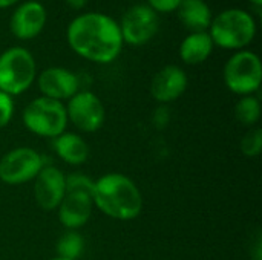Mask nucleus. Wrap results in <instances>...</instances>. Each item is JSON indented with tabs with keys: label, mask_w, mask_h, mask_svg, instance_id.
<instances>
[{
	"label": "nucleus",
	"mask_w": 262,
	"mask_h": 260,
	"mask_svg": "<svg viewBox=\"0 0 262 260\" xmlns=\"http://www.w3.org/2000/svg\"><path fill=\"white\" fill-rule=\"evenodd\" d=\"M66 40L78 57L97 64L112 63L124 46L118 21L95 11L74 17L68 25Z\"/></svg>",
	"instance_id": "1"
},
{
	"label": "nucleus",
	"mask_w": 262,
	"mask_h": 260,
	"mask_svg": "<svg viewBox=\"0 0 262 260\" xmlns=\"http://www.w3.org/2000/svg\"><path fill=\"white\" fill-rule=\"evenodd\" d=\"M92 202L103 215L115 221H134L143 211L138 185L123 173H106L94 181Z\"/></svg>",
	"instance_id": "2"
},
{
	"label": "nucleus",
	"mask_w": 262,
	"mask_h": 260,
	"mask_svg": "<svg viewBox=\"0 0 262 260\" xmlns=\"http://www.w3.org/2000/svg\"><path fill=\"white\" fill-rule=\"evenodd\" d=\"M256 31V20L249 11L229 8L212 18L207 32L215 46L236 52L246 49L255 40Z\"/></svg>",
	"instance_id": "3"
},
{
	"label": "nucleus",
	"mask_w": 262,
	"mask_h": 260,
	"mask_svg": "<svg viewBox=\"0 0 262 260\" xmlns=\"http://www.w3.org/2000/svg\"><path fill=\"white\" fill-rule=\"evenodd\" d=\"M37 78L34 55L23 46L8 48L0 54V90L15 97L26 92Z\"/></svg>",
	"instance_id": "4"
},
{
	"label": "nucleus",
	"mask_w": 262,
	"mask_h": 260,
	"mask_svg": "<svg viewBox=\"0 0 262 260\" xmlns=\"http://www.w3.org/2000/svg\"><path fill=\"white\" fill-rule=\"evenodd\" d=\"M21 121L31 133L51 139L66 132L69 124L64 103L46 97H37L29 101L23 109Z\"/></svg>",
	"instance_id": "5"
},
{
	"label": "nucleus",
	"mask_w": 262,
	"mask_h": 260,
	"mask_svg": "<svg viewBox=\"0 0 262 260\" xmlns=\"http://www.w3.org/2000/svg\"><path fill=\"white\" fill-rule=\"evenodd\" d=\"M223 78L227 89L239 97L253 95L262 81L261 58L256 52L243 49L229 57L224 64Z\"/></svg>",
	"instance_id": "6"
},
{
	"label": "nucleus",
	"mask_w": 262,
	"mask_h": 260,
	"mask_svg": "<svg viewBox=\"0 0 262 260\" xmlns=\"http://www.w3.org/2000/svg\"><path fill=\"white\" fill-rule=\"evenodd\" d=\"M43 167V156L37 150L31 147H17L0 159V181L8 185H21L34 181Z\"/></svg>",
	"instance_id": "7"
},
{
	"label": "nucleus",
	"mask_w": 262,
	"mask_h": 260,
	"mask_svg": "<svg viewBox=\"0 0 262 260\" xmlns=\"http://www.w3.org/2000/svg\"><path fill=\"white\" fill-rule=\"evenodd\" d=\"M118 26L123 43L129 46H143L157 35L160 17L149 5L137 3L123 14Z\"/></svg>",
	"instance_id": "8"
},
{
	"label": "nucleus",
	"mask_w": 262,
	"mask_h": 260,
	"mask_svg": "<svg viewBox=\"0 0 262 260\" xmlns=\"http://www.w3.org/2000/svg\"><path fill=\"white\" fill-rule=\"evenodd\" d=\"M66 115L68 123L74 124L83 133H94L100 130L106 120L104 104L98 95L91 90H78L68 100Z\"/></svg>",
	"instance_id": "9"
},
{
	"label": "nucleus",
	"mask_w": 262,
	"mask_h": 260,
	"mask_svg": "<svg viewBox=\"0 0 262 260\" xmlns=\"http://www.w3.org/2000/svg\"><path fill=\"white\" fill-rule=\"evenodd\" d=\"M48 21V12L43 3L37 0H28L20 3L11 14L9 31L21 41L38 37Z\"/></svg>",
	"instance_id": "10"
},
{
	"label": "nucleus",
	"mask_w": 262,
	"mask_h": 260,
	"mask_svg": "<svg viewBox=\"0 0 262 260\" xmlns=\"http://www.w3.org/2000/svg\"><path fill=\"white\" fill-rule=\"evenodd\" d=\"M37 86L41 92V97L55 100V101H68L80 90V78L75 72L60 67L51 66L37 74Z\"/></svg>",
	"instance_id": "11"
},
{
	"label": "nucleus",
	"mask_w": 262,
	"mask_h": 260,
	"mask_svg": "<svg viewBox=\"0 0 262 260\" xmlns=\"http://www.w3.org/2000/svg\"><path fill=\"white\" fill-rule=\"evenodd\" d=\"M66 195V175L55 166H45L34 179V198L45 211H54Z\"/></svg>",
	"instance_id": "12"
},
{
	"label": "nucleus",
	"mask_w": 262,
	"mask_h": 260,
	"mask_svg": "<svg viewBox=\"0 0 262 260\" xmlns=\"http://www.w3.org/2000/svg\"><path fill=\"white\" fill-rule=\"evenodd\" d=\"M189 86V77L184 69L177 64L161 67L150 81V95L160 104L177 101Z\"/></svg>",
	"instance_id": "13"
},
{
	"label": "nucleus",
	"mask_w": 262,
	"mask_h": 260,
	"mask_svg": "<svg viewBox=\"0 0 262 260\" xmlns=\"http://www.w3.org/2000/svg\"><path fill=\"white\" fill-rule=\"evenodd\" d=\"M94 210L92 196L86 193H66L63 201L60 202L57 211H58V221L66 230L78 231L81 227H84Z\"/></svg>",
	"instance_id": "14"
},
{
	"label": "nucleus",
	"mask_w": 262,
	"mask_h": 260,
	"mask_svg": "<svg viewBox=\"0 0 262 260\" xmlns=\"http://www.w3.org/2000/svg\"><path fill=\"white\" fill-rule=\"evenodd\" d=\"M52 147L57 156L69 166H83L91 155L89 144L75 132H63L52 139Z\"/></svg>",
	"instance_id": "15"
},
{
	"label": "nucleus",
	"mask_w": 262,
	"mask_h": 260,
	"mask_svg": "<svg viewBox=\"0 0 262 260\" xmlns=\"http://www.w3.org/2000/svg\"><path fill=\"white\" fill-rule=\"evenodd\" d=\"M183 26L190 32L209 31L213 14L206 0H183L177 9Z\"/></svg>",
	"instance_id": "16"
},
{
	"label": "nucleus",
	"mask_w": 262,
	"mask_h": 260,
	"mask_svg": "<svg viewBox=\"0 0 262 260\" xmlns=\"http://www.w3.org/2000/svg\"><path fill=\"white\" fill-rule=\"evenodd\" d=\"M213 48L215 44L207 31L190 32L180 44V58L189 66H198L212 55Z\"/></svg>",
	"instance_id": "17"
},
{
	"label": "nucleus",
	"mask_w": 262,
	"mask_h": 260,
	"mask_svg": "<svg viewBox=\"0 0 262 260\" xmlns=\"http://www.w3.org/2000/svg\"><path fill=\"white\" fill-rule=\"evenodd\" d=\"M235 118L246 127H255L261 120V101L258 100V97H241L235 106Z\"/></svg>",
	"instance_id": "18"
},
{
	"label": "nucleus",
	"mask_w": 262,
	"mask_h": 260,
	"mask_svg": "<svg viewBox=\"0 0 262 260\" xmlns=\"http://www.w3.org/2000/svg\"><path fill=\"white\" fill-rule=\"evenodd\" d=\"M84 251V239L78 231L68 230L57 242V257L78 260Z\"/></svg>",
	"instance_id": "19"
},
{
	"label": "nucleus",
	"mask_w": 262,
	"mask_h": 260,
	"mask_svg": "<svg viewBox=\"0 0 262 260\" xmlns=\"http://www.w3.org/2000/svg\"><path fill=\"white\" fill-rule=\"evenodd\" d=\"M241 152L247 158H256L262 152V130L259 127H252L239 143Z\"/></svg>",
	"instance_id": "20"
},
{
	"label": "nucleus",
	"mask_w": 262,
	"mask_h": 260,
	"mask_svg": "<svg viewBox=\"0 0 262 260\" xmlns=\"http://www.w3.org/2000/svg\"><path fill=\"white\" fill-rule=\"evenodd\" d=\"M94 181L83 173L66 175V193H86L92 196Z\"/></svg>",
	"instance_id": "21"
},
{
	"label": "nucleus",
	"mask_w": 262,
	"mask_h": 260,
	"mask_svg": "<svg viewBox=\"0 0 262 260\" xmlns=\"http://www.w3.org/2000/svg\"><path fill=\"white\" fill-rule=\"evenodd\" d=\"M14 116V100L11 95L0 90V129L6 127Z\"/></svg>",
	"instance_id": "22"
},
{
	"label": "nucleus",
	"mask_w": 262,
	"mask_h": 260,
	"mask_svg": "<svg viewBox=\"0 0 262 260\" xmlns=\"http://www.w3.org/2000/svg\"><path fill=\"white\" fill-rule=\"evenodd\" d=\"M181 2L183 0H146V5H149L157 14H169L177 11Z\"/></svg>",
	"instance_id": "23"
},
{
	"label": "nucleus",
	"mask_w": 262,
	"mask_h": 260,
	"mask_svg": "<svg viewBox=\"0 0 262 260\" xmlns=\"http://www.w3.org/2000/svg\"><path fill=\"white\" fill-rule=\"evenodd\" d=\"M64 2L71 9H75V11H80V9L86 8L88 3H89V0H64Z\"/></svg>",
	"instance_id": "24"
},
{
	"label": "nucleus",
	"mask_w": 262,
	"mask_h": 260,
	"mask_svg": "<svg viewBox=\"0 0 262 260\" xmlns=\"http://www.w3.org/2000/svg\"><path fill=\"white\" fill-rule=\"evenodd\" d=\"M17 2H20V0H0V9L14 6V5H17Z\"/></svg>",
	"instance_id": "25"
},
{
	"label": "nucleus",
	"mask_w": 262,
	"mask_h": 260,
	"mask_svg": "<svg viewBox=\"0 0 262 260\" xmlns=\"http://www.w3.org/2000/svg\"><path fill=\"white\" fill-rule=\"evenodd\" d=\"M249 2H250V3H252L255 8H256V9H259V8H261L262 0H249Z\"/></svg>",
	"instance_id": "26"
},
{
	"label": "nucleus",
	"mask_w": 262,
	"mask_h": 260,
	"mask_svg": "<svg viewBox=\"0 0 262 260\" xmlns=\"http://www.w3.org/2000/svg\"><path fill=\"white\" fill-rule=\"evenodd\" d=\"M51 260H68V259H61V257H54V259Z\"/></svg>",
	"instance_id": "27"
}]
</instances>
